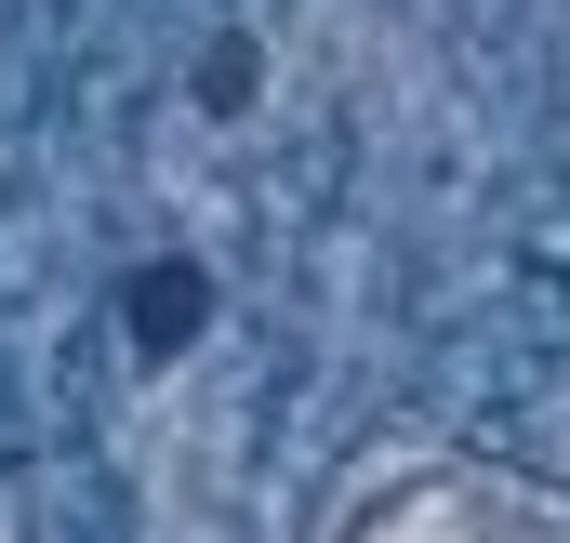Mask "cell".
<instances>
[{
  "label": "cell",
  "mask_w": 570,
  "mask_h": 543,
  "mask_svg": "<svg viewBox=\"0 0 570 543\" xmlns=\"http://www.w3.org/2000/svg\"><path fill=\"white\" fill-rule=\"evenodd\" d=\"M318 543H570V491L504 451H385Z\"/></svg>",
  "instance_id": "1"
}]
</instances>
